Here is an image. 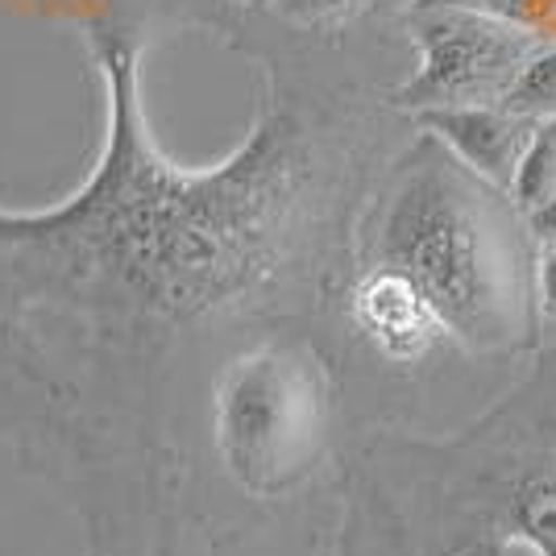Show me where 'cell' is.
<instances>
[{"instance_id": "cell-7", "label": "cell", "mask_w": 556, "mask_h": 556, "mask_svg": "<svg viewBox=\"0 0 556 556\" xmlns=\"http://www.w3.org/2000/svg\"><path fill=\"white\" fill-rule=\"evenodd\" d=\"M416 125L428 129V134H437V138H441L465 166H473L482 179L510 191L515 166L523 159V150H528V141H532L540 121H528V116L510 113L503 104H465V109L419 113Z\"/></svg>"}, {"instance_id": "cell-8", "label": "cell", "mask_w": 556, "mask_h": 556, "mask_svg": "<svg viewBox=\"0 0 556 556\" xmlns=\"http://www.w3.org/2000/svg\"><path fill=\"white\" fill-rule=\"evenodd\" d=\"M257 13L307 42H349L357 29L403 22V13H391L382 0H262Z\"/></svg>"}, {"instance_id": "cell-17", "label": "cell", "mask_w": 556, "mask_h": 556, "mask_svg": "<svg viewBox=\"0 0 556 556\" xmlns=\"http://www.w3.org/2000/svg\"><path fill=\"white\" fill-rule=\"evenodd\" d=\"M257 4H262V0H225V9H229V17H232V13H237V9H257ZM229 17H225V25H229ZM225 25H220V29H225ZM216 38H220V34H216Z\"/></svg>"}, {"instance_id": "cell-12", "label": "cell", "mask_w": 556, "mask_h": 556, "mask_svg": "<svg viewBox=\"0 0 556 556\" xmlns=\"http://www.w3.org/2000/svg\"><path fill=\"white\" fill-rule=\"evenodd\" d=\"M109 17L138 25L146 34H150L154 25H163V29H187L191 0H113Z\"/></svg>"}, {"instance_id": "cell-3", "label": "cell", "mask_w": 556, "mask_h": 556, "mask_svg": "<svg viewBox=\"0 0 556 556\" xmlns=\"http://www.w3.org/2000/svg\"><path fill=\"white\" fill-rule=\"evenodd\" d=\"M357 262L403 270L469 357L507 362L540 349V245L528 212L419 125L362 212Z\"/></svg>"}, {"instance_id": "cell-11", "label": "cell", "mask_w": 556, "mask_h": 556, "mask_svg": "<svg viewBox=\"0 0 556 556\" xmlns=\"http://www.w3.org/2000/svg\"><path fill=\"white\" fill-rule=\"evenodd\" d=\"M416 4H462V9H478V13H490L498 22L528 29L544 47H556V0H416Z\"/></svg>"}, {"instance_id": "cell-16", "label": "cell", "mask_w": 556, "mask_h": 556, "mask_svg": "<svg viewBox=\"0 0 556 556\" xmlns=\"http://www.w3.org/2000/svg\"><path fill=\"white\" fill-rule=\"evenodd\" d=\"M220 9H225V0H200V29H208Z\"/></svg>"}, {"instance_id": "cell-13", "label": "cell", "mask_w": 556, "mask_h": 556, "mask_svg": "<svg viewBox=\"0 0 556 556\" xmlns=\"http://www.w3.org/2000/svg\"><path fill=\"white\" fill-rule=\"evenodd\" d=\"M535 282H540V312L544 325H556V245H540V266H535Z\"/></svg>"}, {"instance_id": "cell-2", "label": "cell", "mask_w": 556, "mask_h": 556, "mask_svg": "<svg viewBox=\"0 0 556 556\" xmlns=\"http://www.w3.org/2000/svg\"><path fill=\"white\" fill-rule=\"evenodd\" d=\"M341 503V556H469L498 544L556 556V341L519 391L462 432L353 444Z\"/></svg>"}, {"instance_id": "cell-5", "label": "cell", "mask_w": 556, "mask_h": 556, "mask_svg": "<svg viewBox=\"0 0 556 556\" xmlns=\"http://www.w3.org/2000/svg\"><path fill=\"white\" fill-rule=\"evenodd\" d=\"M403 34L416 47V67L394 84L387 100L412 121L437 109L503 104L519 71L544 50L528 29L462 4H416L403 17Z\"/></svg>"}, {"instance_id": "cell-14", "label": "cell", "mask_w": 556, "mask_h": 556, "mask_svg": "<svg viewBox=\"0 0 556 556\" xmlns=\"http://www.w3.org/2000/svg\"><path fill=\"white\" fill-rule=\"evenodd\" d=\"M528 225H532L535 245H556V195L544 200L535 212H528Z\"/></svg>"}, {"instance_id": "cell-6", "label": "cell", "mask_w": 556, "mask_h": 556, "mask_svg": "<svg viewBox=\"0 0 556 556\" xmlns=\"http://www.w3.org/2000/svg\"><path fill=\"white\" fill-rule=\"evenodd\" d=\"M341 312L353 337L387 366H419L448 341L437 307L412 278L382 262H357L341 295Z\"/></svg>"}, {"instance_id": "cell-9", "label": "cell", "mask_w": 556, "mask_h": 556, "mask_svg": "<svg viewBox=\"0 0 556 556\" xmlns=\"http://www.w3.org/2000/svg\"><path fill=\"white\" fill-rule=\"evenodd\" d=\"M556 195V121H540L523 159L510 179V200L523 212H535Z\"/></svg>"}, {"instance_id": "cell-18", "label": "cell", "mask_w": 556, "mask_h": 556, "mask_svg": "<svg viewBox=\"0 0 556 556\" xmlns=\"http://www.w3.org/2000/svg\"><path fill=\"white\" fill-rule=\"evenodd\" d=\"M553 332H556V325H553Z\"/></svg>"}, {"instance_id": "cell-15", "label": "cell", "mask_w": 556, "mask_h": 556, "mask_svg": "<svg viewBox=\"0 0 556 556\" xmlns=\"http://www.w3.org/2000/svg\"><path fill=\"white\" fill-rule=\"evenodd\" d=\"M469 556H535V553H528L523 544H498V548H478V553Z\"/></svg>"}, {"instance_id": "cell-1", "label": "cell", "mask_w": 556, "mask_h": 556, "mask_svg": "<svg viewBox=\"0 0 556 556\" xmlns=\"http://www.w3.org/2000/svg\"><path fill=\"white\" fill-rule=\"evenodd\" d=\"M75 29L100 138L63 200L0 204V448L67 510L84 556H195L216 374L341 307L362 212L416 121L345 42L245 9L225 47L257 67L254 121L191 166L150 125L146 29Z\"/></svg>"}, {"instance_id": "cell-4", "label": "cell", "mask_w": 556, "mask_h": 556, "mask_svg": "<svg viewBox=\"0 0 556 556\" xmlns=\"http://www.w3.org/2000/svg\"><path fill=\"white\" fill-rule=\"evenodd\" d=\"M337 366L316 328H278L237 349L208 394V465L250 503L295 498L337 432Z\"/></svg>"}, {"instance_id": "cell-10", "label": "cell", "mask_w": 556, "mask_h": 556, "mask_svg": "<svg viewBox=\"0 0 556 556\" xmlns=\"http://www.w3.org/2000/svg\"><path fill=\"white\" fill-rule=\"evenodd\" d=\"M503 109L528 121H556V47L532 54V63L519 71V79L503 96Z\"/></svg>"}]
</instances>
